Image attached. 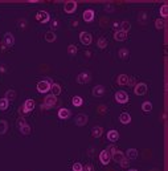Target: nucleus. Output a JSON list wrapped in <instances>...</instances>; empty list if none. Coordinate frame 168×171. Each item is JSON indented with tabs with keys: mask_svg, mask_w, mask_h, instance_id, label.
<instances>
[{
	"mask_svg": "<svg viewBox=\"0 0 168 171\" xmlns=\"http://www.w3.org/2000/svg\"><path fill=\"white\" fill-rule=\"evenodd\" d=\"M7 129H8V123H7V121L2 119V121H0V135L5 134L7 133Z\"/></svg>",
	"mask_w": 168,
	"mask_h": 171,
	"instance_id": "obj_28",
	"label": "nucleus"
},
{
	"mask_svg": "<svg viewBox=\"0 0 168 171\" xmlns=\"http://www.w3.org/2000/svg\"><path fill=\"white\" fill-rule=\"evenodd\" d=\"M114 39H115L117 41H123V40L127 39V33L123 31H117L114 33Z\"/></svg>",
	"mask_w": 168,
	"mask_h": 171,
	"instance_id": "obj_20",
	"label": "nucleus"
},
{
	"mask_svg": "<svg viewBox=\"0 0 168 171\" xmlns=\"http://www.w3.org/2000/svg\"><path fill=\"white\" fill-rule=\"evenodd\" d=\"M83 171H94V166L93 165H86L83 167Z\"/></svg>",
	"mask_w": 168,
	"mask_h": 171,
	"instance_id": "obj_41",
	"label": "nucleus"
},
{
	"mask_svg": "<svg viewBox=\"0 0 168 171\" xmlns=\"http://www.w3.org/2000/svg\"><path fill=\"white\" fill-rule=\"evenodd\" d=\"M107 139L110 142H117L119 139V133L117 130H110V131H107Z\"/></svg>",
	"mask_w": 168,
	"mask_h": 171,
	"instance_id": "obj_15",
	"label": "nucleus"
},
{
	"mask_svg": "<svg viewBox=\"0 0 168 171\" xmlns=\"http://www.w3.org/2000/svg\"><path fill=\"white\" fill-rule=\"evenodd\" d=\"M50 90H52V94L57 97L61 93V86L58 85V84H52V86H50Z\"/></svg>",
	"mask_w": 168,
	"mask_h": 171,
	"instance_id": "obj_25",
	"label": "nucleus"
},
{
	"mask_svg": "<svg viewBox=\"0 0 168 171\" xmlns=\"http://www.w3.org/2000/svg\"><path fill=\"white\" fill-rule=\"evenodd\" d=\"M98 48H101V49H105L106 46H107V40L105 39V37H99L98 39Z\"/></svg>",
	"mask_w": 168,
	"mask_h": 171,
	"instance_id": "obj_33",
	"label": "nucleus"
},
{
	"mask_svg": "<svg viewBox=\"0 0 168 171\" xmlns=\"http://www.w3.org/2000/svg\"><path fill=\"white\" fill-rule=\"evenodd\" d=\"M130 100L129 94H127L126 92H123V90H118V92L115 93V101L118 103H127Z\"/></svg>",
	"mask_w": 168,
	"mask_h": 171,
	"instance_id": "obj_2",
	"label": "nucleus"
},
{
	"mask_svg": "<svg viewBox=\"0 0 168 171\" xmlns=\"http://www.w3.org/2000/svg\"><path fill=\"white\" fill-rule=\"evenodd\" d=\"M94 16H95V13H94L93 9H86V11L83 12L82 17H83V20H85L86 23H90V21H93V20H94Z\"/></svg>",
	"mask_w": 168,
	"mask_h": 171,
	"instance_id": "obj_13",
	"label": "nucleus"
},
{
	"mask_svg": "<svg viewBox=\"0 0 168 171\" xmlns=\"http://www.w3.org/2000/svg\"><path fill=\"white\" fill-rule=\"evenodd\" d=\"M129 171H138L136 169H131V170H129Z\"/></svg>",
	"mask_w": 168,
	"mask_h": 171,
	"instance_id": "obj_46",
	"label": "nucleus"
},
{
	"mask_svg": "<svg viewBox=\"0 0 168 171\" xmlns=\"http://www.w3.org/2000/svg\"><path fill=\"white\" fill-rule=\"evenodd\" d=\"M119 121H120V123H123V125H127V123L131 122V116L129 113H122L119 116Z\"/></svg>",
	"mask_w": 168,
	"mask_h": 171,
	"instance_id": "obj_21",
	"label": "nucleus"
},
{
	"mask_svg": "<svg viewBox=\"0 0 168 171\" xmlns=\"http://www.w3.org/2000/svg\"><path fill=\"white\" fill-rule=\"evenodd\" d=\"M117 82H118V85H120V86L129 85L130 77L127 76V74H119V76H118V80H117Z\"/></svg>",
	"mask_w": 168,
	"mask_h": 171,
	"instance_id": "obj_16",
	"label": "nucleus"
},
{
	"mask_svg": "<svg viewBox=\"0 0 168 171\" xmlns=\"http://www.w3.org/2000/svg\"><path fill=\"white\" fill-rule=\"evenodd\" d=\"M36 19H37L39 23H42V24H45V23L49 21L50 16H49V13L46 12V11H39L37 15H36Z\"/></svg>",
	"mask_w": 168,
	"mask_h": 171,
	"instance_id": "obj_7",
	"label": "nucleus"
},
{
	"mask_svg": "<svg viewBox=\"0 0 168 171\" xmlns=\"http://www.w3.org/2000/svg\"><path fill=\"white\" fill-rule=\"evenodd\" d=\"M77 52H78V49H77V46H76L74 44H70V45L68 46V53H69V55L74 56Z\"/></svg>",
	"mask_w": 168,
	"mask_h": 171,
	"instance_id": "obj_36",
	"label": "nucleus"
},
{
	"mask_svg": "<svg viewBox=\"0 0 168 171\" xmlns=\"http://www.w3.org/2000/svg\"><path fill=\"white\" fill-rule=\"evenodd\" d=\"M93 96L94 97H102L103 94H105V86L102 85H97L93 88Z\"/></svg>",
	"mask_w": 168,
	"mask_h": 171,
	"instance_id": "obj_14",
	"label": "nucleus"
},
{
	"mask_svg": "<svg viewBox=\"0 0 168 171\" xmlns=\"http://www.w3.org/2000/svg\"><path fill=\"white\" fill-rule=\"evenodd\" d=\"M142 110L144 113H150L151 110H152V103H151L150 101H146L142 103Z\"/></svg>",
	"mask_w": 168,
	"mask_h": 171,
	"instance_id": "obj_27",
	"label": "nucleus"
},
{
	"mask_svg": "<svg viewBox=\"0 0 168 171\" xmlns=\"http://www.w3.org/2000/svg\"><path fill=\"white\" fill-rule=\"evenodd\" d=\"M57 40V35L53 31H48V32H45V41H48V43H54Z\"/></svg>",
	"mask_w": 168,
	"mask_h": 171,
	"instance_id": "obj_19",
	"label": "nucleus"
},
{
	"mask_svg": "<svg viewBox=\"0 0 168 171\" xmlns=\"http://www.w3.org/2000/svg\"><path fill=\"white\" fill-rule=\"evenodd\" d=\"M105 8H106V11H109V12H113V11H114V7H113L111 4H109V5H106V7H105Z\"/></svg>",
	"mask_w": 168,
	"mask_h": 171,
	"instance_id": "obj_42",
	"label": "nucleus"
},
{
	"mask_svg": "<svg viewBox=\"0 0 168 171\" xmlns=\"http://www.w3.org/2000/svg\"><path fill=\"white\" fill-rule=\"evenodd\" d=\"M92 40H93V37H92V35H90L89 32H81L79 33V41H81V44H83V45H90L92 44Z\"/></svg>",
	"mask_w": 168,
	"mask_h": 171,
	"instance_id": "obj_4",
	"label": "nucleus"
},
{
	"mask_svg": "<svg viewBox=\"0 0 168 171\" xmlns=\"http://www.w3.org/2000/svg\"><path fill=\"white\" fill-rule=\"evenodd\" d=\"M4 44L7 46H13L15 45V37H13V35L11 32H7L4 35Z\"/></svg>",
	"mask_w": 168,
	"mask_h": 171,
	"instance_id": "obj_12",
	"label": "nucleus"
},
{
	"mask_svg": "<svg viewBox=\"0 0 168 171\" xmlns=\"http://www.w3.org/2000/svg\"><path fill=\"white\" fill-rule=\"evenodd\" d=\"M33 109H35V101H33V100H26V101L24 102V106H23V109L20 110V112L26 114V113L32 112Z\"/></svg>",
	"mask_w": 168,
	"mask_h": 171,
	"instance_id": "obj_9",
	"label": "nucleus"
},
{
	"mask_svg": "<svg viewBox=\"0 0 168 171\" xmlns=\"http://www.w3.org/2000/svg\"><path fill=\"white\" fill-rule=\"evenodd\" d=\"M99 160L102 165H109L110 160H111V155H110V153L107 151V150H103V151H101L99 154Z\"/></svg>",
	"mask_w": 168,
	"mask_h": 171,
	"instance_id": "obj_8",
	"label": "nucleus"
},
{
	"mask_svg": "<svg viewBox=\"0 0 168 171\" xmlns=\"http://www.w3.org/2000/svg\"><path fill=\"white\" fill-rule=\"evenodd\" d=\"M19 129H20V133H21L23 135H29V134H31V126L29 125H24V126L19 127Z\"/></svg>",
	"mask_w": 168,
	"mask_h": 171,
	"instance_id": "obj_30",
	"label": "nucleus"
},
{
	"mask_svg": "<svg viewBox=\"0 0 168 171\" xmlns=\"http://www.w3.org/2000/svg\"><path fill=\"white\" fill-rule=\"evenodd\" d=\"M73 171H83V166L81 163H74L73 165Z\"/></svg>",
	"mask_w": 168,
	"mask_h": 171,
	"instance_id": "obj_38",
	"label": "nucleus"
},
{
	"mask_svg": "<svg viewBox=\"0 0 168 171\" xmlns=\"http://www.w3.org/2000/svg\"><path fill=\"white\" fill-rule=\"evenodd\" d=\"M4 98H5L8 102L15 101V98H16V92H15V90H12V89L7 90V92H5V94H4Z\"/></svg>",
	"mask_w": 168,
	"mask_h": 171,
	"instance_id": "obj_18",
	"label": "nucleus"
},
{
	"mask_svg": "<svg viewBox=\"0 0 168 171\" xmlns=\"http://www.w3.org/2000/svg\"><path fill=\"white\" fill-rule=\"evenodd\" d=\"M125 157H126L127 159H135L136 157H138V150L136 149H129Z\"/></svg>",
	"mask_w": 168,
	"mask_h": 171,
	"instance_id": "obj_23",
	"label": "nucleus"
},
{
	"mask_svg": "<svg viewBox=\"0 0 168 171\" xmlns=\"http://www.w3.org/2000/svg\"><path fill=\"white\" fill-rule=\"evenodd\" d=\"M160 15H162L164 19L167 17V15H168V5H167V3L160 7Z\"/></svg>",
	"mask_w": 168,
	"mask_h": 171,
	"instance_id": "obj_35",
	"label": "nucleus"
},
{
	"mask_svg": "<svg viewBox=\"0 0 168 171\" xmlns=\"http://www.w3.org/2000/svg\"><path fill=\"white\" fill-rule=\"evenodd\" d=\"M155 27L156 29H163L166 27V20L164 19H156L155 20Z\"/></svg>",
	"mask_w": 168,
	"mask_h": 171,
	"instance_id": "obj_31",
	"label": "nucleus"
},
{
	"mask_svg": "<svg viewBox=\"0 0 168 171\" xmlns=\"http://www.w3.org/2000/svg\"><path fill=\"white\" fill-rule=\"evenodd\" d=\"M16 123H17V126H19V127H21V126L26 125V121H25V118H19V119H17V122H16Z\"/></svg>",
	"mask_w": 168,
	"mask_h": 171,
	"instance_id": "obj_40",
	"label": "nucleus"
},
{
	"mask_svg": "<svg viewBox=\"0 0 168 171\" xmlns=\"http://www.w3.org/2000/svg\"><path fill=\"white\" fill-rule=\"evenodd\" d=\"M8 101H7L5 98H0V110L2 112H4V110H7L8 109Z\"/></svg>",
	"mask_w": 168,
	"mask_h": 171,
	"instance_id": "obj_34",
	"label": "nucleus"
},
{
	"mask_svg": "<svg viewBox=\"0 0 168 171\" xmlns=\"http://www.w3.org/2000/svg\"><path fill=\"white\" fill-rule=\"evenodd\" d=\"M129 162H130V160H129V159H127L126 157H125V158H123V159H122V160H120V162H119V165L122 166V167H125V169H126V167H129Z\"/></svg>",
	"mask_w": 168,
	"mask_h": 171,
	"instance_id": "obj_39",
	"label": "nucleus"
},
{
	"mask_svg": "<svg viewBox=\"0 0 168 171\" xmlns=\"http://www.w3.org/2000/svg\"><path fill=\"white\" fill-rule=\"evenodd\" d=\"M90 80H92V77H90V73L87 72H82L77 76V82L78 84H87Z\"/></svg>",
	"mask_w": 168,
	"mask_h": 171,
	"instance_id": "obj_10",
	"label": "nucleus"
},
{
	"mask_svg": "<svg viewBox=\"0 0 168 171\" xmlns=\"http://www.w3.org/2000/svg\"><path fill=\"white\" fill-rule=\"evenodd\" d=\"M76 9H77L76 2H66L65 5H64V11L66 13H73V12H76Z\"/></svg>",
	"mask_w": 168,
	"mask_h": 171,
	"instance_id": "obj_11",
	"label": "nucleus"
},
{
	"mask_svg": "<svg viewBox=\"0 0 168 171\" xmlns=\"http://www.w3.org/2000/svg\"><path fill=\"white\" fill-rule=\"evenodd\" d=\"M120 28H122L120 31H123V32H126V33H127V32H129L130 29H131V24H130L129 21H126V20H125V21L120 23Z\"/></svg>",
	"mask_w": 168,
	"mask_h": 171,
	"instance_id": "obj_32",
	"label": "nucleus"
},
{
	"mask_svg": "<svg viewBox=\"0 0 168 171\" xmlns=\"http://www.w3.org/2000/svg\"><path fill=\"white\" fill-rule=\"evenodd\" d=\"M106 150L110 153V155H111V154H114V153H117V151H118V147H117V146H114V145H111V146H109V147H107Z\"/></svg>",
	"mask_w": 168,
	"mask_h": 171,
	"instance_id": "obj_37",
	"label": "nucleus"
},
{
	"mask_svg": "<svg viewBox=\"0 0 168 171\" xmlns=\"http://www.w3.org/2000/svg\"><path fill=\"white\" fill-rule=\"evenodd\" d=\"M118 55H119L120 59L126 60V59H129L130 52H129V49H127V48H120V49H119V52H118Z\"/></svg>",
	"mask_w": 168,
	"mask_h": 171,
	"instance_id": "obj_26",
	"label": "nucleus"
},
{
	"mask_svg": "<svg viewBox=\"0 0 168 171\" xmlns=\"http://www.w3.org/2000/svg\"><path fill=\"white\" fill-rule=\"evenodd\" d=\"M82 98H81V97H79V96H74V97H73V98H72V103H73V105H74L76 106V108H78V106H81L82 105Z\"/></svg>",
	"mask_w": 168,
	"mask_h": 171,
	"instance_id": "obj_29",
	"label": "nucleus"
},
{
	"mask_svg": "<svg viewBox=\"0 0 168 171\" xmlns=\"http://www.w3.org/2000/svg\"><path fill=\"white\" fill-rule=\"evenodd\" d=\"M102 133H103V129L101 126H94L92 129V135L94 138H99V137L102 135Z\"/></svg>",
	"mask_w": 168,
	"mask_h": 171,
	"instance_id": "obj_22",
	"label": "nucleus"
},
{
	"mask_svg": "<svg viewBox=\"0 0 168 171\" xmlns=\"http://www.w3.org/2000/svg\"><path fill=\"white\" fill-rule=\"evenodd\" d=\"M70 114H72V112H70L69 109L62 108V109L58 110V118H61V119H68L69 117H70Z\"/></svg>",
	"mask_w": 168,
	"mask_h": 171,
	"instance_id": "obj_17",
	"label": "nucleus"
},
{
	"mask_svg": "<svg viewBox=\"0 0 168 171\" xmlns=\"http://www.w3.org/2000/svg\"><path fill=\"white\" fill-rule=\"evenodd\" d=\"M134 93H135L136 96H143L147 93V84L144 82H139L135 85V88H134Z\"/></svg>",
	"mask_w": 168,
	"mask_h": 171,
	"instance_id": "obj_5",
	"label": "nucleus"
},
{
	"mask_svg": "<svg viewBox=\"0 0 168 171\" xmlns=\"http://www.w3.org/2000/svg\"><path fill=\"white\" fill-rule=\"evenodd\" d=\"M118 25H119V24H118V21L114 23V28H118Z\"/></svg>",
	"mask_w": 168,
	"mask_h": 171,
	"instance_id": "obj_45",
	"label": "nucleus"
},
{
	"mask_svg": "<svg viewBox=\"0 0 168 171\" xmlns=\"http://www.w3.org/2000/svg\"><path fill=\"white\" fill-rule=\"evenodd\" d=\"M111 158H113V160H115V162H120L123 158H125V154H123L122 151H117V153H114V154H111Z\"/></svg>",
	"mask_w": 168,
	"mask_h": 171,
	"instance_id": "obj_24",
	"label": "nucleus"
},
{
	"mask_svg": "<svg viewBox=\"0 0 168 171\" xmlns=\"http://www.w3.org/2000/svg\"><path fill=\"white\" fill-rule=\"evenodd\" d=\"M52 81L50 80H42V81H40L37 84V90L40 93H46L50 90V86H52Z\"/></svg>",
	"mask_w": 168,
	"mask_h": 171,
	"instance_id": "obj_1",
	"label": "nucleus"
},
{
	"mask_svg": "<svg viewBox=\"0 0 168 171\" xmlns=\"http://www.w3.org/2000/svg\"><path fill=\"white\" fill-rule=\"evenodd\" d=\"M106 112V106L105 105H101L99 106V113H105Z\"/></svg>",
	"mask_w": 168,
	"mask_h": 171,
	"instance_id": "obj_43",
	"label": "nucleus"
},
{
	"mask_svg": "<svg viewBox=\"0 0 168 171\" xmlns=\"http://www.w3.org/2000/svg\"><path fill=\"white\" fill-rule=\"evenodd\" d=\"M57 102V98L53 94H49L45 97V100H44V103H42V109H50L52 106H54Z\"/></svg>",
	"mask_w": 168,
	"mask_h": 171,
	"instance_id": "obj_3",
	"label": "nucleus"
},
{
	"mask_svg": "<svg viewBox=\"0 0 168 171\" xmlns=\"http://www.w3.org/2000/svg\"><path fill=\"white\" fill-rule=\"evenodd\" d=\"M87 121H89V117L83 113H79L76 116V125L77 126H85L87 123Z\"/></svg>",
	"mask_w": 168,
	"mask_h": 171,
	"instance_id": "obj_6",
	"label": "nucleus"
},
{
	"mask_svg": "<svg viewBox=\"0 0 168 171\" xmlns=\"http://www.w3.org/2000/svg\"><path fill=\"white\" fill-rule=\"evenodd\" d=\"M57 27H58V23H57V21H56V20H54V21H53V23H52V28H53V29H56V28H57Z\"/></svg>",
	"mask_w": 168,
	"mask_h": 171,
	"instance_id": "obj_44",
	"label": "nucleus"
}]
</instances>
